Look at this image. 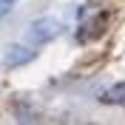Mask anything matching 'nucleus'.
Segmentation results:
<instances>
[{
    "label": "nucleus",
    "instance_id": "obj_1",
    "mask_svg": "<svg viewBox=\"0 0 125 125\" xmlns=\"http://www.w3.org/2000/svg\"><path fill=\"white\" fill-rule=\"evenodd\" d=\"M57 34H60V23H57L54 17H40V20H34L29 26L26 40H29L31 46H43V43H51Z\"/></svg>",
    "mask_w": 125,
    "mask_h": 125
},
{
    "label": "nucleus",
    "instance_id": "obj_2",
    "mask_svg": "<svg viewBox=\"0 0 125 125\" xmlns=\"http://www.w3.org/2000/svg\"><path fill=\"white\" fill-rule=\"evenodd\" d=\"M34 60V51L31 48H23V46H11L6 51V65L9 68H17V65H26V62Z\"/></svg>",
    "mask_w": 125,
    "mask_h": 125
},
{
    "label": "nucleus",
    "instance_id": "obj_3",
    "mask_svg": "<svg viewBox=\"0 0 125 125\" xmlns=\"http://www.w3.org/2000/svg\"><path fill=\"white\" fill-rule=\"evenodd\" d=\"M105 102H114V105H125V83L122 85H114L105 94Z\"/></svg>",
    "mask_w": 125,
    "mask_h": 125
},
{
    "label": "nucleus",
    "instance_id": "obj_4",
    "mask_svg": "<svg viewBox=\"0 0 125 125\" xmlns=\"http://www.w3.org/2000/svg\"><path fill=\"white\" fill-rule=\"evenodd\" d=\"M9 9H11L9 3H0V17H3V14H9Z\"/></svg>",
    "mask_w": 125,
    "mask_h": 125
},
{
    "label": "nucleus",
    "instance_id": "obj_5",
    "mask_svg": "<svg viewBox=\"0 0 125 125\" xmlns=\"http://www.w3.org/2000/svg\"><path fill=\"white\" fill-rule=\"evenodd\" d=\"M0 3H9V6H11V3H14V0H0Z\"/></svg>",
    "mask_w": 125,
    "mask_h": 125
}]
</instances>
